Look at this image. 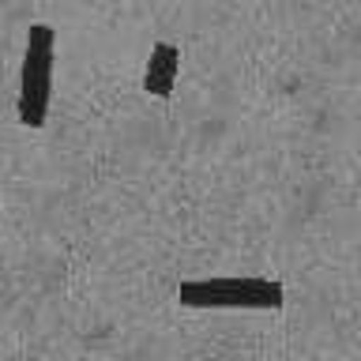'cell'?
Returning <instances> with one entry per match:
<instances>
[{"label": "cell", "mask_w": 361, "mask_h": 361, "mask_svg": "<svg viewBox=\"0 0 361 361\" xmlns=\"http://www.w3.org/2000/svg\"><path fill=\"white\" fill-rule=\"evenodd\" d=\"M53 42L56 34L49 23H30L27 30V49H23V68H19V124L42 128L45 113L53 98Z\"/></svg>", "instance_id": "7a4b0ae2"}, {"label": "cell", "mask_w": 361, "mask_h": 361, "mask_svg": "<svg viewBox=\"0 0 361 361\" xmlns=\"http://www.w3.org/2000/svg\"><path fill=\"white\" fill-rule=\"evenodd\" d=\"M177 301L185 309H264L275 312L286 305V290L275 279H188L180 282Z\"/></svg>", "instance_id": "6da1fadb"}, {"label": "cell", "mask_w": 361, "mask_h": 361, "mask_svg": "<svg viewBox=\"0 0 361 361\" xmlns=\"http://www.w3.org/2000/svg\"><path fill=\"white\" fill-rule=\"evenodd\" d=\"M177 72H180V49L169 42H158L143 68V90L154 98H169L177 87Z\"/></svg>", "instance_id": "3957f363"}]
</instances>
